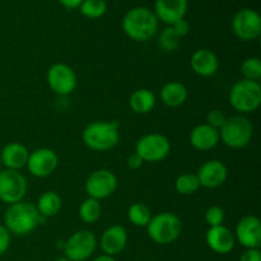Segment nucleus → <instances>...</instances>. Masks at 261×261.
Listing matches in <instances>:
<instances>
[{"mask_svg": "<svg viewBox=\"0 0 261 261\" xmlns=\"http://www.w3.org/2000/svg\"><path fill=\"white\" fill-rule=\"evenodd\" d=\"M3 219L5 228L10 234L15 236H27L32 233L45 221V218L38 213L35 204L27 201H19L8 205Z\"/></svg>", "mask_w": 261, "mask_h": 261, "instance_id": "f257e3e1", "label": "nucleus"}, {"mask_svg": "<svg viewBox=\"0 0 261 261\" xmlns=\"http://www.w3.org/2000/svg\"><path fill=\"white\" fill-rule=\"evenodd\" d=\"M158 18L149 8L135 7L127 10L122 18V31L132 40L144 42L158 31Z\"/></svg>", "mask_w": 261, "mask_h": 261, "instance_id": "f03ea898", "label": "nucleus"}, {"mask_svg": "<svg viewBox=\"0 0 261 261\" xmlns=\"http://www.w3.org/2000/svg\"><path fill=\"white\" fill-rule=\"evenodd\" d=\"M119 121H93L84 127L82 139L87 148L96 152H107L119 144Z\"/></svg>", "mask_w": 261, "mask_h": 261, "instance_id": "7ed1b4c3", "label": "nucleus"}, {"mask_svg": "<svg viewBox=\"0 0 261 261\" xmlns=\"http://www.w3.org/2000/svg\"><path fill=\"white\" fill-rule=\"evenodd\" d=\"M254 135L251 121L244 115L227 117L226 122L219 130V139L232 149H241L250 144Z\"/></svg>", "mask_w": 261, "mask_h": 261, "instance_id": "20e7f679", "label": "nucleus"}, {"mask_svg": "<svg viewBox=\"0 0 261 261\" xmlns=\"http://www.w3.org/2000/svg\"><path fill=\"white\" fill-rule=\"evenodd\" d=\"M229 103L240 114H252L261 105V86L259 82L241 79L229 91Z\"/></svg>", "mask_w": 261, "mask_h": 261, "instance_id": "39448f33", "label": "nucleus"}, {"mask_svg": "<svg viewBox=\"0 0 261 261\" xmlns=\"http://www.w3.org/2000/svg\"><path fill=\"white\" fill-rule=\"evenodd\" d=\"M145 228L148 236L153 242L158 245H170L180 237L182 223L176 214L162 212L152 217Z\"/></svg>", "mask_w": 261, "mask_h": 261, "instance_id": "423d86ee", "label": "nucleus"}, {"mask_svg": "<svg viewBox=\"0 0 261 261\" xmlns=\"http://www.w3.org/2000/svg\"><path fill=\"white\" fill-rule=\"evenodd\" d=\"M135 153L143 162L157 163L166 160L171 152V142L166 135L158 133L143 135L135 144Z\"/></svg>", "mask_w": 261, "mask_h": 261, "instance_id": "0eeeda50", "label": "nucleus"}, {"mask_svg": "<svg viewBox=\"0 0 261 261\" xmlns=\"http://www.w3.org/2000/svg\"><path fill=\"white\" fill-rule=\"evenodd\" d=\"M28 184L22 172L14 170H0V200L7 205L23 201Z\"/></svg>", "mask_w": 261, "mask_h": 261, "instance_id": "6e6552de", "label": "nucleus"}, {"mask_svg": "<svg viewBox=\"0 0 261 261\" xmlns=\"http://www.w3.org/2000/svg\"><path fill=\"white\" fill-rule=\"evenodd\" d=\"M97 249L96 234L88 229L74 232L64 244V254L71 261H86Z\"/></svg>", "mask_w": 261, "mask_h": 261, "instance_id": "1a4fd4ad", "label": "nucleus"}, {"mask_svg": "<svg viewBox=\"0 0 261 261\" xmlns=\"http://www.w3.org/2000/svg\"><path fill=\"white\" fill-rule=\"evenodd\" d=\"M117 185H119L117 177L112 171L107 168H99V170L93 171L87 177L84 189L88 198L101 201L110 198L116 191Z\"/></svg>", "mask_w": 261, "mask_h": 261, "instance_id": "9d476101", "label": "nucleus"}, {"mask_svg": "<svg viewBox=\"0 0 261 261\" xmlns=\"http://www.w3.org/2000/svg\"><path fill=\"white\" fill-rule=\"evenodd\" d=\"M46 81L54 93L59 96H69L78 84V76L71 66L64 63H56L50 66L46 74Z\"/></svg>", "mask_w": 261, "mask_h": 261, "instance_id": "9b49d317", "label": "nucleus"}, {"mask_svg": "<svg viewBox=\"0 0 261 261\" xmlns=\"http://www.w3.org/2000/svg\"><path fill=\"white\" fill-rule=\"evenodd\" d=\"M232 30L240 40L255 41L261 35L260 14L251 8L239 10L232 19Z\"/></svg>", "mask_w": 261, "mask_h": 261, "instance_id": "f8f14e48", "label": "nucleus"}, {"mask_svg": "<svg viewBox=\"0 0 261 261\" xmlns=\"http://www.w3.org/2000/svg\"><path fill=\"white\" fill-rule=\"evenodd\" d=\"M59 166V157L55 150L50 148H37L30 153L27 166L28 172L38 178L48 177L56 171Z\"/></svg>", "mask_w": 261, "mask_h": 261, "instance_id": "ddd939ff", "label": "nucleus"}, {"mask_svg": "<svg viewBox=\"0 0 261 261\" xmlns=\"http://www.w3.org/2000/svg\"><path fill=\"white\" fill-rule=\"evenodd\" d=\"M236 242L245 249H260L261 246V222L255 216H245L237 222L234 229Z\"/></svg>", "mask_w": 261, "mask_h": 261, "instance_id": "4468645a", "label": "nucleus"}, {"mask_svg": "<svg viewBox=\"0 0 261 261\" xmlns=\"http://www.w3.org/2000/svg\"><path fill=\"white\" fill-rule=\"evenodd\" d=\"M195 175L200 186L205 189H217L226 182L228 170L222 161L209 160L200 166Z\"/></svg>", "mask_w": 261, "mask_h": 261, "instance_id": "2eb2a0df", "label": "nucleus"}, {"mask_svg": "<svg viewBox=\"0 0 261 261\" xmlns=\"http://www.w3.org/2000/svg\"><path fill=\"white\" fill-rule=\"evenodd\" d=\"M205 242L209 249L216 254L227 255L234 249L236 239L234 233L226 226L209 227L205 233Z\"/></svg>", "mask_w": 261, "mask_h": 261, "instance_id": "dca6fc26", "label": "nucleus"}, {"mask_svg": "<svg viewBox=\"0 0 261 261\" xmlns=\"http://www.w3.org/2000/svg\"><path fill=\"white\" fill-rule=\"evenodd\" d=\"M188 8V0H155L153 12L158 20L171 25L176 20L185 18Z\"/></svg>", "mask_w": 261, "mask_h": 261, "instance_id": "f3484780", "label": "nucleus"}, {"mask_svg": "<svg viewBox=\"0 0 261 261\" xmlns=\"http://www.w3.org/2000/svg\"><path fill=\"white\" fill-rule=\"evenodd\" d=\"M127 244V232L122 226L115 224L105 229L102 233L99 245L105 255L109 256H116L121 254Z\"/></svg>", "mask_w": 261, "mask_h": 261, "instance_id": "a211bd4d", "label": "nucleus"}, {"mask_svg": "<svg viewBox=\"0 0 261 261\" xmlns=\"http://www.w3.org/2000/svg\"><path fill=\"white\" fill-rule=\"evenodd\" d=\"M28 157H30V150L25 145L18 142L8 143L0 152L2 166H4L7 170L20 171L27 166Z\"/></svg>", "mask_w": 261, "mask_h": 261, "instance_id": "6ab92c4d", "label": "nucleus"}, {"mask_svg": "<svg viewBox=\"0 0 261 261\" xmlns=\"http://www.w3.org/2000/svg\"><path fill=\"white\" fill-rule=\"evenodd\" d=\"M190 66L199 76H213L219 69V60L216 54L209 48H199L190 59Z\"/></svg>", "mask_w": 261, "mask_h": 261, "instance_id": "aec40b11", "label": "nucleus"}, {"mask_svg": "<svg viewBox=\"0 0 261 261\" xmlns=\"http://www.w3.org/2000/svg\"><path fill=\"white\" fill-rule=\"evenodd\" d=\"M219 142V130L214 129L208 124L196 125L190 133V144L201 152L213 149Z\"/></svg>", "mask_w": 261, "mask_h": 261, "instance_id": "412c9836", "label": "nucleus"}, {"mask_svg": "<svg viewBox=\"0 0 261 261\" xmlns=\"http://www.w3.org/2000/svg\"><path fill=\"white\" fill-rule=\"evenodd\" d=\"M188 97V88L180 82H168L161 89V101L172 109L182 106Z\"/></svg>", "mask_w": 261, "mask_h": 261, "instance_id": "4be33fe9", "label": "nucleus"}, {"mask_svg": "<svg viewBox=\"0 0 261 261\" xmlns=\"http://www.w3.org/2000/svg\"><path fill=\"white\" fill-rule=\"evenodd\" d=\"M129 106L133 112L139 115L149 114L155 106V96L150 89L140 88L132 93Z\"/></svg>", "mask_w": 261, "mask_h": 261, "instance_id": "5701e85b", "label": "nucleus"}, {"mask_svg": "<svg viewBox=\"0 0 261 261\" xmlns=\"http://www.w3.org/2000/svg\"><path fill=\"white\" fill-rule=\"evenodd\" d=\"M61 206H63V200H61L60 195L58 193H55V191H45L38 198L36 208H37L38 213L46 219L55 217L60 212Z\"/></svg>", "mask_w": 261, "mask_h": 261, "instance_id": "b1692460", "label": "nucleus"}, {"mask_svg": "<svg viewBox=\"0 0 261 261\" xmlns=\"http://www.w3.org/2000/svg\"><path fill=\"white\" fill-rule=\"evenodd\" d=\"M79 218L84 222V223L93 224L101 218L102 214V206L99 200L96 199L87 198L86 200H83L79 205L78 209Z\"/></svg>", "mask_w": 261, "mask_h": 261, "instance_id": "393cba45", "label": "nucleus"}, {"mask_svg": "<svg viewBox=\"0 0 261 261\" xmlns=\"http://www.w3.org/2000/svg\"><path fill=\"white\" fill-rule=\"evenodd\" d=\"M127 218L135 227H147L152 219V212L144 203H134L127 211Z\"/></svg>", "mask_w": 261, "mask_h": 261, "instance_id": "a878e982", "label": "nucleus"}, {"mask_svg": "<svg viewBox=\"0 0 261 261\" xmlns=\"http://www.w3.org/2000/svg\"><path fill=\"white\" fill-rule=\"evenodd\" d=\"M200 188L195 173H182L175 181V189L180 195H193Z\"/></svg>", "mask_w": 261, "mask_h": 261, "instance_id": "bb28decb", "label": "nucleus"}, {"mask_svg": "<svg viewBox=\"0 0 261 261\" xmlns=\"http://www.w3.org/2000/svg\"><path fill=\"white\" fill-rule=\"evenodd\" d=\"M78 9L86 18L98 19L106 14L107 3L106 0H83Z\"/></svg>", "mask_w": 261, "mask_h": 261, "instance_id": "cd10ccee", "label": "nucleus"}, {"mask_svg": "<svg viewBox=\"0 0 261 261\" xmlns=\"http://www.w3.org/2000/svg\"><path fill=\"white\" fill-rule=\"evenodd\" d=\"M178 45H180V37L176 35L171 25L161 31L160 37H158V46L161 47V50H163L165 53H173L177 50Z\"/></svg>", "mask_w": 261, "mask_h": 261, "instance_id": "c85d7f7f", "label": "nucleus"}, {"mask_svg": "<svg viewBox=\"0 0 261 261\" xmlns=\"http://www.w3.org/2000/svg\"><path fill=\"white\" fill-rule=\"evenodd\" d=\"M241 73L244 79L252 82H259L261 79V61L259 58H247L241 65Z\"/></svg>", "mask_w": 261, "mask_h": 261, "instance_id": "c756f323", "label": "nucleus"}, {"mask_svg": "<svg viewBox=\"0 0 261 261\" xmlns=\"http://www.w3.org/2000/svg\"><path fill=\"white\" fill-rule=\"evenodd\" d=\"M226 218V214L224 211L218 205H212L206 209L205 214H204V219H205V223L209 227H217L222 226Z\"/></svg>", "mask_w": 261, "mask_h": 261, "instance_id": "7c9ffc66", "label": "nucleus"}, {"mask_svg": "<svg viewBox=\"0 0 261 261\" xmlns=\"http://www.w3.org/2000/svg\"><path fill=\"white\" fill-rule=\"evenodd\" d=\"M227 116L221 111V110H212L206 115V122L205 124L211 125L212 127L217 130H221V127L223 126L224 122H226Z\"/></svg>", "mask_w": 261, "mask_h": 261, "instance_id": "2f4dec72", "label": "nucleus"}, {"mask_svg": "<svg viewBox=\"0 0 261 261\" xmlns=\"http://www.w3.org/2000/svg\"><path fill=\"white\" fill-rule=\"evenodd\" d=\"M10 241H12V237H10L9 231L5 228L4 224H0V256H3L8 251Z\"/></svg>", "mask_w": 261, "mask_h": 261, "instance_id": "473e14b6", "label": "nucleus"}, {"mask_svg": "<svg viewBox=\"0 0 261 261\" xmlns=\"http://www.w3.org/2000/svg\"><path fill=\"white\" fill-rule=\"evenodd\" d=\"M171 27H172V30L175 31L176 35L180 38L185 37V36H188L189 32H190V24H189V22L185 18L176 20L173 24H171Z\"/></svg>", "mask_w": 261, "mask_h": 261, "instance_id": "72a5a7b5", "label": "nucleus"}, {"mask_svg": "<svg viewBox=\"0 0 261 261\" xmlns=\"http://www.w3.org/2000/svg\"><path fill=\"white\" fill-rule=\"evenodd\" d=\"M240 261H261L260 249H246L240 257Z\"/></svg>", "mask_w": 261, "mask_h": 261, "instance_id": "f704fd0d", "label": "nucleus"}, {"mask_svg": "<svg viewBox=\"0 0 261 261\" xmlns=\"http://www.w3.org/2000/svg\"><path fill=\"white\" fill-rule=\"evenodd\" d=\"M126 165L130 170H139V168L144 165V162H143L142 158L134 152L133 154L129 155V158H127L126 161Z\"/></svg>", "mask_w": 261, "mask_h": 261, "instance_id": "c9c22d12", "label": "nucleus"}, {"mask_svg": "<svg viewBox=\"0 0 261 261\" xmlns=\"http://www.w3.org/2000/svg\"><path fill=\"white\" fill-rule=\"evenodd\" d=\"M58 2L66 9H78L83 0H58Z\"/></svg>", "mask_w": 261, "mask_h": 261, "instance_id": "e433bc0d", "label": "nucleus"}, {"mask_svg": "<svg viewBox=\"0 0 261 261\" xmlns=\"http://www.w3.org/2000/svg\"><path fill=\"white\" fill-rule=\"evenodd\" d=\"M93 261H116L115 260L114 256H109V255H99V256H97L96 259H93Z\"/></svg>", "mask_w": 261, "mask_h": 261, "instance_id": "4c0bfd02", "label": "nucleus"}, {"mask_svg": "<svg viewBox=\"0 0 261 261\" xmlns=\"http://www.w3.org/2000/svg\"><path fill=\"white\" fill-rule=\"evenodd\" d=\"M55 261H71V260H69V259H68V257L63 256V257H59V259H56Z\"/></svg>", "mask_w": 261, "mask_h": 261, "instance_id": "58836bf2", "label": "nucleus"}, {"mask_svg": "<svg viewBox=\"0 0 261 261\" xmlns=\"http://www.w3.org/2000/svg\"><path fill=\"white\" fill-rule=\"evenodd\" d=\"M0 170H2V160H0Z\"/></svg>", "mask_w": 261, "mask_h": 261, "instance_id": "ea45409f", "label": "nucleus"}]
</instances>
